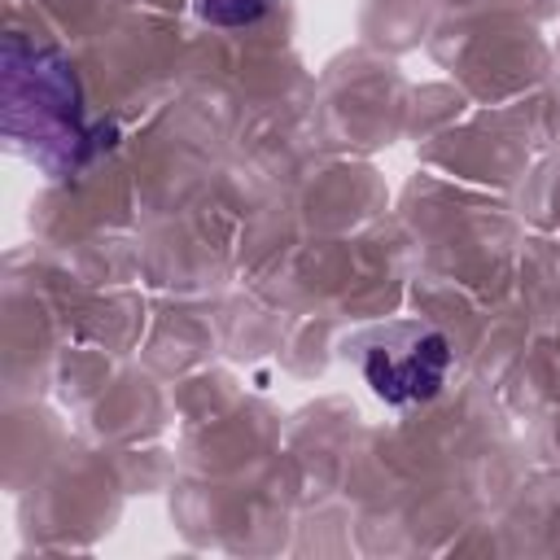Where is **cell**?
I'll use <instances>...</instances> for the list:
<instances>
[{"instance_id": "cell-2", "label": "cell", "mask_w": 560, "mask_h": 560, "mask_svg": "<svg viewBox=\"0 0 560 560\" xmlns=\"http://www.w3.org/2000/svg\"><path fill=\"white\" fill-rule=\"evenodd\" d=\"M192 9L214 26H245L267 13V0H192Z\"/></svg>"}, {"instance_id": "cell-1", "label": "cell", "mask_w": 560, "mask_h": 560, "mask_svg": "<svg viewBox=\"0 0 560 560\" xmlns=\"http://www.w3.org/2000/svg\"><path fill=\"white\" fill-rule=\"evenodd\" d=\"M363 381L376 398L402 407V402H429L446 385L451 372V341L438 328L420 324H389L372 341H363L359 354Z\"/></svg>"}]
</instances>
